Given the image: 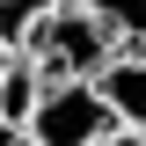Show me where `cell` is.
I'll return each mask as SVG.
<instances>
[{"mask_svg": "<svg viewBox=\"0 0 146 146\" xmlns=\"http://www.w3.org/2000/svg\"><path fill=\"white\" fill-rule=\"evenodd\" d=\"M22 51L36 58V73H44V80H95L110 58L124 51V36L110 29L102 15H88L80 0H58L51 15L29 29V44H22Z\"/></svg>", "mask_w": 146, "mask_h": 146, "instance_id": "obj_1", "label": "cell"}, {"mask_svg": "<svg viewBox=\"0 0 146 146\" xmlns=\"http://www.w3.org/2000/svg\"><path fill=\"white\" fill-rule=\"evenodd\" d=\"M110 131H117V110L102 102L95 80H44L22 139L29 146H102Z\"/></svg>", "mask_w": 146, "mask_h": 146, "instance_id": "obj_2", "label": "cell"}, {"mask_svg": "<svg viewBox=\"0 0 146 146\" xmlns=\"http://www.w3.org/2000/svg\"><path fill=\"white\" fill-rule=\"evenodd\" d=\"M95 88H102V102L117 110V124L146 131V44H124V51L95 73Z\"/></svg>", "mask_w": 146, "mask_h": 146, "instance_id": "obj_3", "label": "cell"}, {"mask_svg": "<svg viewBox=\"0 0 146 146\" xmlns=\"http://www.w3.org/2000/svg\"><path fill=\"white\" fill-rule=\"evenodd\" d=\"M36 95H44L36 58H29V51H7V66H0V124L22 131V124H29V110H36Z\"/></svg>", "mask_w": 146, "mask_h": 146, "instance_id": "obj_4", "label": "cell"}, {"mask_svg": "<svg viewBox=\"0 0 146 146\" xmlns=\"http://www.w3.org/2000/svg\"><path fill=\"white\" fill-rule=\"evenodd\" d=\"M58 0H0V44H7V51H22V44H29V29L44 15H51Z\"/></svg>", "mask_w": 146, "mask_h": 146, "instance_id": "obj_5", "label": "cell"}, {"mask_svg": "<svg viewBox=\"0 0 146 146\" xmlns=\"http://www.w3.org/2000/svg\"><path fill=\"white\" fill-rule=\"evenodd\" d=\"M88 15H102L124 44H146V0H80Z\"/></svg>", "mask_w": 146, "mask_h": 146, "instance_id": "obj_6", "label": "cell"}, {"mask_svg": "<svg viewBox=\"0 0 146 146\" xmlns=\"http://www.w3.org/2000/svg\"><path fill=\"white\" fill-rule=\"evenodd\" d=\"M102 146H146V131H131V124H117V131H110Z\"/></svg>", "mask_w": 146, "mask_h": 146, "instance_id": "obj_7", "label": "cell"}, {"mask_svg": "<svg viewBox=\"0 0 146 146\" xmlns=\"http://www.w3.org/2000/svg\"><path fill=\"white\" fill-rule=\"evenodd\" d=\"M7 146H29V139H22V131H15V139H7Z\"/></svg>", "mask_w": 146, "mask_h": 146, "instance_id": "obj_8", "label": "cell"}, {"mask_svg": "<svg viewBox=\"0 0 146 146\" xmlns=\"http://www.w3.org/2000/svg\"><path fill=\"white\" fill-rule=\"evenodd\" d=\"M0 66H7V44H0Z\"/></svg>", "mask_w": 146, "mask_h": 146, "instance_id": "obj_9", "label": "cell"}]
</instances>
